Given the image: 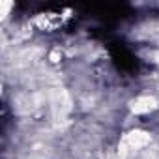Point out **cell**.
Here are the masks:
<instances>
[{
    "label": "cell",
    "instance_id": "277c9868",
    "mask_svg": "<svg viewBox=\"0 0 159 159\" xmlns=\"http://www.w3.org/2000/svg\"><path fill=\"white\" fill-rule=\"evenodd\" d=\"M133 159H159V146H146L133 155Z\"/></svg>",
    "mask_w": 159,
    "mask_h": 159
},
{
    "label": "cell",
    "instance_id": "3957f363",
    "mask_svg": "<svg viewBox=\"0 0 159 159\" xmlns=\"http://www.w3.org/2000/svg\"><path fill=\"white\" fill-rule=\"evenodd\" d=\"M137 36L148 43H159V21H146L139 28Z\"/></svg>",
    "mask_w": 159,
    "mask_h": 159
},
{
    "label": "cell",
    "instance_id": "5b68a950",
    "mask_svg": "<svg viewBox=\"0 0 159 159\" xmlns=\"http://www.w3.org/2000/svg\"><path fill=\"white\" fill-rule=\"evenodd\" d=\"M10 8H11V4H8V2L2 4V15H4V17L8 15V10H10Z\"/></svg>",
    "mask_w": 159,
    "mask_h": 159
},
{
    "label": "cell",
    "instance_id": "7a4b0ae2",
    "mask_svg": "<svg viewBox=\"0 0 159 159\" xmlns=\"http://www.w3.org/2000/svg\"><path fill=\"white\" fill-rule=\"evenodd\" d=\"M155 107H157V101H155V98H152V96H139V98H135V99L129 103V109H131L135 114H146V112L153 111Z\"/></svg>",
    "mask_w": 159,
    "mask_h": 159
},
{
    "label": "cell",
    "instance_id": "6da1fadb",
    "mask_svg": "<svg viewBox=\"0 0 159 159\" xmlns=\"http://www.w3.org/2000/svg\"><path fill=\"white\" fill-rule=\"evenodd\" d=\"M49 105H51V111H52L54 118H64L71 111V105L73 103H71L69 94L64 88H54L49 94Z\"/></svg>",
    "mask_w": 159,
    "mask_h": 159
}]
</instances>
